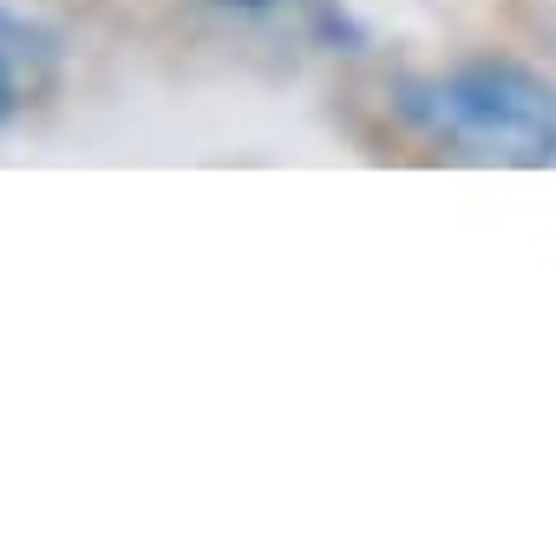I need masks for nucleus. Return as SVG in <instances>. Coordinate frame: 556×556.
<instances>
[{
    "mask_svg": "<svg viewBox=\"0 0 556 556\" xmlns=\"http://www.w3.org/2000/svg\"><path fill=\"white\" fill-rule=\"evenodd\" d=\"M393 105L432 144H452L478 164H510V170L556 164V86L523 60H465L452 73L406 79Z\"/></svg>",
    "mask_w": 556,
    "mask_h": 556,
    "instance_id": "obj_1",
    "label": "nucleus"
},
{
    "mask_svg": "<svg viewBox=\"0 0 556 556\" xmlns=\"http://www.w3.org/2000/svg\"><path fill=\"white\" fill-rule=\"evenodd\" d=\"M60 73V40L53 27L27 21V14H8L0 8V125H14Z\"/></svg>",
    "mask_w": 556,
    "mask_h": 556,
    "instance_id": "obj_2",
    "label": "nucleus"
}]
</instances>
